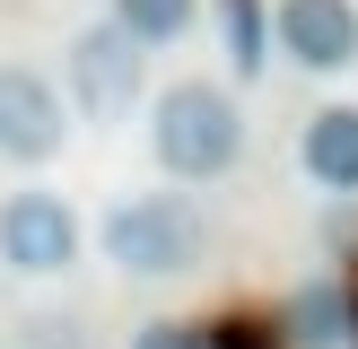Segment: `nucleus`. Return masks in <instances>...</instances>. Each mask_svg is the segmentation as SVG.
<instances>
[{
  "mask_svg": "<svg viewBox=\"0 0 358 349\" xmlns=\"http://www.w3.org/2000/svg\"><path fill=\"white\" fill-rule=\"evenodd\" d=\"M192 17H201V0H114V27L131 35L140 52H149V44H184Z\"/></svg>",
  "mask_w": 358,
  "mask_h": 349,
  "instance_id": "9",
  "label": "nucleus"
},
{
  "mask_svg": "<svg viewBox=\"0 0 358 349\" xmlns=\"http://www.w3.org/2000/svg\"><path fill=\"white\" fill-rule=\"evenodd\" d=\"M79 209L62 201V192H9L0 201V262H9L17 279H62L70 262H79Z\"/></svg>",
  "mask_w": 358,
  "mask_h": 349,
  "instance_id": "4",
  "label": "nucleus"
},
{
  "mask_svg": "<svg viewBox=\"0 0 358 349\" xmlns=\"http://www.w3.org/2000/svg\"><path fill=\"white\" fill-rule=\"evenodd\" d=\"M210 349H271V332L262 323H219V332H201Z\"/></svg>",
  "mask_w": 358,
  "mask_h": 349,
  "instance_id": "11",
  "label": "nucleus"
},
{
  "mask_svg": "<svg viewBox=\"0 0 358 349\" xmlns=\"http://www.w3.org/2000/svg\"><path fill=\"white\" fill-rule=\"evenodd\" d=\"M131 349H210V341H201V332H184V323H149Z\"/></svg>",
  "mask_w": 358,
  "mask_h": 349,
  "instance_id": "12",
  "label": "nucleus"
},
{
  "mask_svg": "<svg viewBox=\"0 0 358 349\" xmlns=\"http://www.w3.org/2000/svg\"><path fill=\"white\" fill-rule=\"evenodd\" d=\"M96 253L122 279H184L210 262V218L184 192H131V201H114L96 218Z\"/></svg>",
  "mask_w": 358,
  "mask_h": 349,
  "instance_id": "2",
  "label": "nucleus"
},
{
  "mask_svg": "<svg viewBox=\"0 0 358 349\" xmlns=\"http://www.w3.org/2000/svg\"><path fill=\"white\" fill-rule=\"evenodd\" d=\"M219 44H227V61H236V79H254V70L271 61V9H262V0H219Z\"/></svg>",
  "mask_w": 358,
  "mask_h": 349,
  "instance_id": "10",
  "label": "nucleus"
},
{
  "mask_svg": "<svg viewBox=\"0 0 358 349\" xmlns=\"http://www.w3.org/2000/svg\"><path fill=\"white\" fill-rule=\"evenodd\" d=\"M271 52H289L297 70H350L358 61V0H280Z\"/></svg>",
  "mask_w": 358,
  "mask_h": 349,
  "instance_id": "6",
  "label": "nucleus"
},
{
  "mask_svg": "<svg viewBox=\"0 0 358 349\" xmlns=\"http://www.w3.org/2000/svg\"><path fill=\"white\" fill-rule=\"evenodd\" d=\"M62 140H70L62 87L27 61H0V157L9 166H44V157H62Z\"/></svg>",
  "mask_w": 358,
  "mask_h": 349,
  "instance_id": "5",
  "label": "nucleus"
},
{
  "mask_svg": "<svg viewBox=\"0 0 358 349\" xmlns=\"http://www.w3.org/2000/svg\"><path fill=\"white\" fill-rule=\"evenodd\" d=\"M341 332H350V288L341 279H306L289 306V349H341Z\"/></svg>",
  "mask_w": 358,
  "mask_h": 349,
  "instance_id": "8",
  "label": "nucleus"
},
{
  "mask_svg": "<svg viewBox=\"0 0 358 349\" xmlns=\"http://www.w3.org/2000/svg\"><path fill=\"white\" fill-rule=\"evenodd\" d=\"M149 149L175 184H219L245 157V114L219 79H166V96L149 105Z\"/></svg>",
  "mask_w": 358,
  "mask_h": 349,
  "instance_id": "1",
  "label": "nucleus"
},
{
  "mask_svg": "<svg viewBox=\"0 0 358 349\" xmlns=\"http://www.w3.org/2000/svg\"><path fill=\"white\" fill-rule=\"evenodd\" d=\"M149 87V52L131 44L122 27H79L70 35V105L87 122H122Z\"/></svg>",
  "mask_w": 358,
  "mask_h": 349,
  "instance_id": "3",
  "label": "nucleus"
},
{
  "mask_svg": "<svg viewBox=\"0 0 358 349\" xmlns=\"http://www.w3.org/2000/svg\"><path fill=\"white\" fill-rule=\"evenodd\" d=\"M297 166H306V184H324V192H358V105L306 114V131H297Z\"/></svg>",
  "mask_w": 358,
  "mask_h": 349,
  "instance_id": "7",
  "label": "nucleus"
}]
</instances>
